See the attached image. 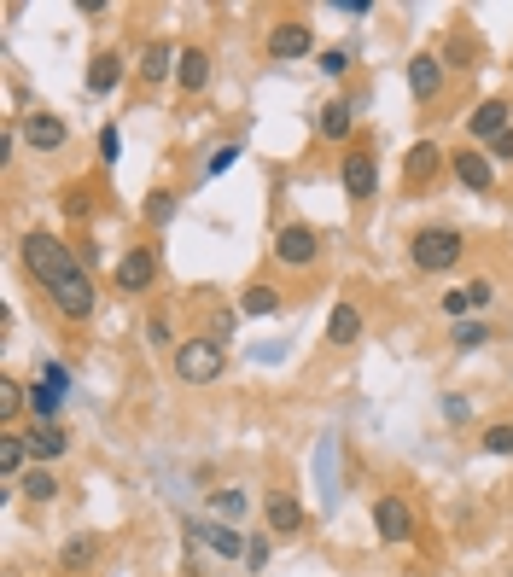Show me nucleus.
<instances>
[{"mask_svg": "<svg viewBox=\"0 0 513 577\" xmlns=\"http://www.w3.org/2000/svg\"><path fill=\"white\" fill-rule=\"evenodd\" d=\"M175 374L187 379V385H216V379L228 374V344L199 333V339H181L175 344Z\"/></svg>", "mask_w": 513, "mask_h": 577, "instance_id": "nucleus-1", "label": "nucleus"}, {"mask_svg": "<svg viewBox=\"0 0 513 577\" xmlns=\"http://www.w3.org/2000/svg\"><path fill=\"white\" fill-rule=\"evenodd\" d=\"M24 263H30V274L41 286H53L70 269H82V251H70L65 239H53V234H24Z\"/></svg>", "mask_w": 513, "mask_h": 577, "instance_id": "nucleus-2", "label": "nucleus"}, {"mask_svg": "<svg viewBox=\"0 0 513 577\" xmlns=\"http://www.w3.org/2000/svg\"><path fill=\"white\" fill-rule=\"evenodd\" d=\"M461 251H467V239L455 234V228H420V234L409 239L414 269H426V274L455 269V263H461Z\"/></svg>", "mask_w": 513, "mask_h": 577, "instance_id": "nucleus-3", "label": "nucleus"}, {"mask_svg": "<svg viewBox=\"0 0 513 577\" xmlns=\"http://www.w3.org/2000/svg\"><path fill=\"white\" fill-rule=\"evenodd\" d=\"M47 298L59 304V315H65V321H88V315H94V304H100L88 263H82V269H70L65 280H53V286H47Z\"/></svg>", "mask_w": 513, "mask_h": 577, "instance_id": "nucleus-4", "label": "nucleus"}, {"mask_svg": "<svg viewBox=\"0 0 513 577\" xmlns=\"http://www.w3.org/2000/svg\"><path fill=\"white\" fill-rule=\"evenodd\" d=\"M187 531H193L216 560H245V548H251V537H245L240 525H228V519H187Z\"/></svg>", "mask_w": 513, "mask_h": 577, "instance_id": "nucleus-5", "label": "nucleus"}, {"mask_svg": "<svg viewBox=\"0 0 513 577\" xmlns=\"http://www.w3.org/2000/svg\"><path fill=\"white\" fill-rule=\"evenodd\" d=\"M274 257H280L286 269H309V263L321 257V234H315L309 222H286V228L274 234Z\"/></svg>", "mask_w": 513, "mask_h": 577, "instance_id": "nucleus-6", "label": "nucleus"}, {"mask_svg": "<svg viewBox=\"0 0 513 577\" xmlns=\"http://www.w3.org/2000/svg\"><path fill=\"white\" fill-rule=\"evenodd\" d=\"M339 181H344V193L356 204H368L379 193V170H374V152H344L339 158Z\"/></svg>", "mask_w": 513, "mask_h": 577, "instance_id": "nucleus-7", "label": "nucleus"}, {"mask_svg": "<svg viewBox=\"0 0 513 577\" xmlns=\"http://www.w3.org/2000/svg\"><path fill=\"white\" fill-rule=\"evenodd\" d=\"M374 525H379V543H409L414 537V508L403 502V496H379Z\"/></svg>", "mask_w": 513, "mask_h": 577, "instance_id": "nucleus-8", "label": "nucleus"}, {"mask_svg": "<svg viewBox=\"0 0 513 577\" xmlns=\"http://www.w3.org/2000/svg\"><path fill=\"white\" fill-rule=\"evenodd\" d=\"M152 280H158V251H152V245H135V251L117 257V286H123V292H146Z\"/></svg>", "mask_w": 513, "mask_h": 577, "instance_id": "nucleus-9", "label": "nucleus"}, {"mask_svg": "<svg viewBox=\"0 0 513 577\" xmlns=\"http://www.w3.org/2000/svg\"><path fill=\"white\" fill-rule=\"evenodd\" d=\"M409 94H414V105H432L444 94V59L438 53H420L409 65Z\"/></svg>", "mask_w": 513, "mask_h": 577, "instance_id": "nucleus-10", "label": "nucleus"}, {"mask_svg": "<svg viewBox=\"0 0 513 577\" xmlns=\"http://www.w3.org/2000/svg\"><path fill=\"white\" fill-rule=\"evenodd\" d=\"M24 140H30L35 152H59L70 140V129H65V117H53V111H30L24 117Z\"/></svg>", "mask_w": 513, "mask_h": 577, "instance_id": "nucleus-11", "label": "nucleus"}, {"mask_svg": "<svg viewBox=\"0 0 513 577\" xmlns=\"http://www.w3.org/2000/svg\"><path fill=\"white\" fill-rule=\"evenodd\" d=\"M24 443H30V461L41 467V461H59L70 449V438H65V426L59 420H35V432H24Z\"/></svg>", "mask_w": 513, "mask_h": 577, "instance_id": "nucleus-12", "label": "nucleus"}, {"mask_svg": "<svg viewBox=\"0 0 513 577\" xmlns=\"http://www.w3.org/2000/svg\"><path fill=\"white\" fill-rule=\"evenodd\" d=\"M263 519H269L274 537H292V531H304V508H298V496H286V490H274L269 502H263Z\"/></svg>", "mask_w": 513, "mask_h": 577, "instance_id": "nucleus-13", "label": "nucleus"}, {"mask_svg": "<svg viewBox=\"0 0 513 577\" xmlns=\"http://www.w3.org/2000/svg\"><path fill=\"white\" fill-rule=\"evenodd\" d=\"M449 164H455V175H461V187H473V193H490V187H496L490 152H455Z\"/></svg>", "mask_w": 513, "mask_h": 577, "instance_id": "nucleus-14", "label": "nucleus"}, {"mask_svg": "<svg viewBox=\"0 0 513 577\" xmlns=\"http://www.w3.org/2000/svg\"><path fill=\"white\" fill-rule=\"evenodd\" d=\"M309 47H315L309 24H274V30H269V53H274V59H304Z\"/></svg>", "mask_w": 513, "mask_h": 577, "instance_id": "nucleus-15", "label": "nucleus"}, {"mask_svg": "<svg viewBox=\"0 0 513 577\" xmlns=\"http://www.w3.org/2000/svg\"><path fill=\"white\" fill-rule=\"evenodd\" d=\"M175 82H181V94H205V82H210V53L205 47H181Z\"/></svg>", "mask_w": 513, "mask_h": 577, "instance_id": "nucleus-16", "label": "nucleus"}, {"mask_svg": "<svg viewBox=\"0 0 513 577\" xmlns=\"http://www.w3.org/2000/svg\"><path fill=\"white\" fill-rule=\"evenodd\" d=\"M175 65H181V59H175L170 41H152V47L140 53V82H170Z\"/></svg>", "mask_w": 513, "mask_h": 577, "instance_id": "nucleus-17", "label": "nucleus"}, {"mask_svg": "<svg viewBox=\"0 0 513 577\" xmlns=\"http://www.w3.org/2000/svg\"><path fill=\"white\" fill-rule=\"evenodd\" d=\"M467 129H473V135H479V140H496V135H508V105H502V100H484L479 111L467 117Z\"/></svg>", "mask_w": 513, "mask_h": 577, "instance_id": "nucleus-18", "label": "nucleus"}, {"mask_svg": "<svg viewBox=\"0 0 513 577\" xmlns=\"http://www.w3.org/2000/svg\"><path fill=\"white\" fill-rule=\"evenodd\" d=\"M350 123H356V105H350V100L321 105V117H315V129H321V140H344V135H350Z\"/></svg>", "mask_w": 513, "mask_h": 577, "instance_id": "nucleus-19", "label": "nucleus"}, {"mask_svg": "<svg viewBox=\"0 0 513 577\" xmlns=\"http://www.w3.org/2000/svg\"><path fill=\"white\" fill-rule=\"evenodd\" d=\"M362 339V309L356 304H339L327 315V344H356Z\"/></svg>", "mask_w": 513, "mask_h": 577, "instance_id": "nucleus-20", "label": "nucleus"}, {"mask_svg": "<svg viewBox=\"0 0 513 577\" xmlns=\"http://www.w3.org/2000/svg\"><path fill=\"white\" fill-rule=\"evenodd\" d=\"M117 82H123V59H117V53H100V59L88 65V94L100 100V94H111Z\"/></svg>", "mask_w": 513, "mask_h": 577, "instance_id": "nucleus-21", "label": "nucleus"}, {"mask_svg": "<svg viewBox=\"0 0 513 577\" xmlns=\"http://www.w3.org/2000/svg\"><path fill=\"white\" fill-rule=\"evenodd\" d=\"M24 461H30V443L18 438V432H6V438H0V478H18Z\"/></svg>", "mask_w": 513, "mask_h": 577, "instance_id": "nucleus-22", "label": "nucleus"}, {"mask_svg": "<svg viewBox=\"0 0 513 577\" xmlns=\"http://www.w3.org/2000/svg\"><path fill=\"white\" fill-rule=\"evenodd\" d=\"M438 164H444V152H438V146H414L409 164H403V175L420 187V181H432V170H438Z\"/></svg>", "mask_w": 513, "mask_h": 577, "instance_id": "nucleus-23", "label": "nucleus"}, {"mask_svg": "<svg viewBox=\"0 0 513 577\" xmlns=\"http://www.w3.org/2000/svg\"><path fill=\"white\" fill-rule=\"evenodd\" d=\"M59 403H65V391H59V385H47V379H35V385H30V414H35V420H53Z\"/></svg>", "mask_w": 513, "mask_h": 577, "instance_id": "nucleus-24", "label": "nucleus"}, {"mask_svg": "<svg viewBox=\"0 0 513 577\" xmlns=\"http://www.w3.org/2000/svg\"><path fill=\"white\" fill-rule=\"evenodd\" d=\"M280 304H286V298H280L274 286H245V298H240V309H245V315H274Z\"/></svg>", "mask_w": 513, "mask_h": 577, "instance_id": "nucleus-25", "label": "nucleus"}, {"mask_svg": "<svg viewBox=\"0 0 513 577\" xmlns=\"http://www.w3.org/2000/svg\"><path fill=\"white\" fill-rule=\"evenodd\" d=\"M94 554H100V543H94V537H70V543L59 548V560H65L70 572H82V566H94Z\"/></svg>", "mask_w": 513, "mask_h": 577, "instance_id": "nucleus-26", "label": "nucleus"}, {"mask_svg": "<svg viewBox=\"0 0 513 577\" xmlns=\"http://www.w3.org/2000/svg\"><path fill=\"white\" fill-rule=\"evenodd\" d=\"M140 216H146L152 228H170V216H175V193H164V187H158V193H146V210H140Z\"/></svg>", "mask_w": 513, "mask_h": 577, "instance_id": "nucleus-27", "label": "nucleus"}, {"mask_svg": "<svg viewBox=\"0 0 513 577\" xmlns=\"http://www.w3.org/2000/svg\"><path fill=\"white\" fill-rule=\"evenodd\" d=\"M24 496H30V502H53V496H59V478L47 473V467H35V473H24Z\"/></svg>", "mask_w": 513, "mask_h": 577, "instance_id": "nucleus-28", "label": "nucleus"}, {"mask_svg": "<svg viewBox=\"0 0 513 577\" xmlns=\"http://www.w3.org/2000/svg\"><path fill=\"white\" fill-rule=\"evenodd\" d=\"M210 508H216V519L240 525V513H245V490H216V496H210Z\"/></svg>", "mask_w": 513, "mask_h": 577, "instance_id": "nucleus-29", "label": "nucleus"}, {"mask_svg": "<svg viewBox=\"0 0 513 577\" xmlns=\"http://www.w3.org/2000/svg\"><path fill=\"white\" fill-rule=\"evenodd\" d=\"M490 339V327L484 321H455V350H479Z\"/></svg>", "mask_w": 513, "mask_h": 577, "instance_id": "nucleus-30", "label": "nucleus"}, {"mask_svg": "<svg viewBox=\"0 0 513 577\" xmlns=\"http://www.w3.org/2000/svg\"><path fill=\"white\" fill-rule=\"evenodd\" d=\"M24 403H30V391H24L18 379H0V414L12 420V414H18V408H24Z\"/></svg>", "mask_w": 513, "mask_h": 577, "instance_id": "nucleus-31", "label": "nucleus"}, {"mask_svg": "<svg viewBox=\"0 0 513 577\" xmlns=\"http://www.w3.org/2000/svg\"><path fill=\"white\" fill-rule=\"evenodd\" d=\"M484 449H490V455H513V420L490 426V432H484Z\"/></svg>", "mask_w": 513, "mask_h": 577, "instance_id": "nucleus-32", "label": "nucleus"}, {"mask_svg": "<svg viewBox=\"0 0 513 577\" xmlns=\"http://www.w3.org/2000/svg\"><path fill=\"white\" fill-rule=\"evenodd\" d=\"M234 164H240V146L228 140V146H216V152L205 158V175H222V170H234Z\"/></svg>", "mask_w": 513, "mask_h": 577, "instance_id": "nucleus-33", "label": "nucleus"}, {"mask_svg": "<svg viewBox=\"0 0 513 577\" xmlns=\"http://www.w3.org/2000/svg\"><path fill=\"white\" fill-rule=\"evenodd\" d=\"M234 327H240L234 309H216V315H210V339H234Z\"/></svg>", "mask_w": 513, "mask_h": 577, "instance_id": "nucleus-34", "label": "nucleus"}, {"mask_svg": "<svg viewBox=\"0 0 513 577\" xmlns=\"http://www.w3.org/2000/svg\"><path fill=\"white\" fill-rule=\"evenodd\" d=\"M117 152H123V135H117V123H105L100 129V158L105 164H117Z\"/></svg>", "mask_w": 513, "mask_h": 577, "instance_id": "nucleus-35", "label": "nucleus"}, {"mask_svg": "<svg viewBox=\"0 0 513 577\" xmlns=\"http://www.w3.org/2000/svg\"><path fill=\"white\" fill-rule=\"evenodd\" d=\"M344 70H350V53H344V47H327V53H321V76H344Z\"/></svg>", "mask_w": 513, "mask_h": 577, "instance_id": "nucleus-36", "label": "nucleus"}, {"mask_svg": "<svg viewBox=\"0 0 513 577\" xmlns=\"http://www.w3.org/2000/svg\"><path fill=\"white\" fill-rule=\"evenodd\" d=\"M490 298H496V286H490V280H473V286H467V304H473V315H479V309H490Z\"/></svg>", "mask_w": 513, "mask_h": 577, "instance_id": "nucleus-37", "label": "nucleus"}, {"mask_svg": "<svg viewBox=\"0 0 513 577\" xmlns=\"http://www.w3.org/2000/svg\"><path fill=\"white\" fill-rule=\"evenodd\" d=\"M245 566H251V572H263V566H269V537H251V548H245Z\"/></svg>", "mask_w": 513, "mask_h": 577, "instance_id": "nucleus-38", "label": "nucleus"}, {"mask_svg": "<svg viewBox=\"0 0 513 577\" xmlns=\"http://www.w3.org/2000/svg\"><path fill=\"white\" fill-rule=\"evenodd\" d=\"M467 414H473V403H467V397H455V391H449V397H444V420H455V426H461V420H467Z\"/></svg>", "mask_w": 513, "mask_h": 577, "instance_id": "nucleus-39", "label": "nucleus"}, {"mask_svg": "<svg viewBox=\"0 0 513 577\" xmlns=\"http://www.w3.org/2000/svg\"><path fill=\"white\" fill-rule=\"evenodd\" d=\"M490 164H513V129L490 140Z\"/></svg>", "mask_w": 513, "mask_h": 577, "instance_id": "nucleus-40", "label": "nucleus"}, {"mask_svg": "<svg viewBox=\"0 0 513 577\" xmlns=\"http://www.w3.org/2000/svg\"><path fill=\"white\" fill-rule=\"evenodd\" d=\"M444 315H455V321H461V315H473V304H467V292H444Z\"/></svg>", "mask_w": 513, "mask_h": 577, "instance_id": "nucleus-41", "label": "nucleus"}, {"mask_svg": "<svg viewBox=\"0 0 513 577\" xmlns=\"http://www.w3.org/2000/svg\"><path fill=\"white\" fill-rule=\"evenodd\" d=\"M146 339L158 344V350H170V321H164V315H152V327H146Z\"/></svg>", "mask_w": 513, "mask_h": 577, "instance_id": "nucleus-42", "label": "nucleus"}, {"mask_svg": "<svg viewBox=\"0 0 513 577\" xmlns=\"http://www.w3.org/2000/svg\"><path fill=\"white\" fill-rule=\"evenodd\" d=\"M333 6H339L344 18H368L374 12V0H333Z\"/></svg>", "mask_w": 513, "mask_h": 577, "instance_id": "nucleus-43", "label": "nucleus"}, {"mask_svg": "<svg viewBox=\"0 0 513 577\" xmlns=\"http://www.w3.org/2000/svg\"><path fill=\"white\" fill-rule=\"evenodd\" d=\"M41 379H47V385H59V391H65V385H70V374H65V368H59V362H47V368H41Z\"/></svg>", "mask_w": 513, "mask_h": 577, "instance_id": "nucleus-44", "label": "nucleus"}]
</instances>
